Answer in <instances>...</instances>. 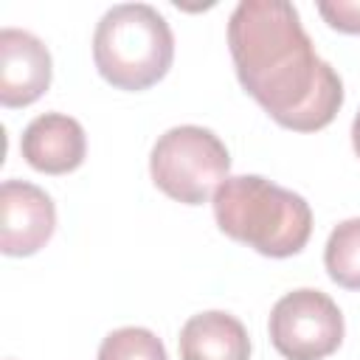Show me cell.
Returning <instances> with one entry per match:
<instances>
[{
	"mask_svg": "<svg viewBox=\"0 0 360 360\" xmlns=\"http://www.w3.org/2000/svg\"><path fill=\"white\" fill-rule=\"evenodd\" d=\"M318 14L329 22V28L340 34H360V3L357 0H323L318 3Z\"/></svg>",
	"mask_w": 360,
	"mask_h": 360,
	"instance_id": "obj_12",
	"label": "cell"
},
{
	"mask_svg": "<svg viewBox=\"0 0 360 360\" xmlns=\"http://www.w3.org/2000/svg\"><path fill=\"white\" fill-rule=\"evenodd\" d=\"M214 219L225 236L270 259L301 253L312 233L309 202L259 174L228 177L214 191Z\"/></svg>",
	"mask_w": 360,
	"mask_h": 360,
	"instance_id": "obj_2",
	"label": "cell"
},
{
	"mask_svg": "<svg viewBox=\"0 0 360 360\" xmlns=\"http://www.w3.org/2000/svg\"><path fill=\"white\" fill-rule=\"evenodd\" d=\"M51 87V53L28 31H0V104L28 107Z\"/></svg>",
	"mask_w": 360,
	"mask_h": 360,
	"instance_id": "obj_7",
	"label": "cell"
},
{
	"mask_svg": "<svg viewBox=\"0 0 360 360\" xmlns=\"http://www.w3.org/2000/svg\"><path fill=\"white\" fill-rule=\"evenodd\" d=\"M53 200L34 183L6 180L0 186V250L6 256H34L53 236Z\"/></svg>",
	"mask_w": 360,
	"mask_h": 360,
	"instance_id": "obj_6",
	"label": "cell"
},
{
	"mask_svg": "<svg viewBox=\"0 0 360 360\" xmlns=\"http://www.w3.org/2000/svg\"><path fill=\"white\" fill-rule=\"evenodd\" d=\"M323 264L338 287L360 290V217L332 228L323 248Z\"/></svg>",
	"mask_w": 360,
	"mask_h": 360,
	"instance_id": "obj_10",
	"label": "cell"
},
{
	"mask_svg": "<svg viewBox=\"0 0 360 360\" xmlns=\"http://www.w3.org/2000/svg\"><path fill=\"white\" fill-rule=\"evenodd\" d=\"M20 152L25 163L42 174H68L82 166L87 138L76 118L65 112H42L22 129Z\"/></svg>",
	"mask_w": 360,
	"mask_h": 360,
	"instance_id": "obj_8",
	"label": "cell"
},
{
	"mask_svg": "<svg viewBox=\"0 0 360 360\" xmlns=\"http://www.w3.org/2000/svg\"><path fill=\"white\" fill-rule=\"evenodd\" d=\"M174 59V34L166 17L146 3H121L104 11L93 34V62L118 90L158 84Z\"/></svg>",
	"mask_w": 360,
	"mask_h": 360,
	"instance_id": "obj_3",
	"label": "cell"
},
{
	"mask_svg": "<svg viewBox=\"0 0 360 360\" xmlns=\"http://www.w3.org/2000/svg\"><path fill=\"white\" fill-rule=\"evenodd\" d=\"M180 360H250V338L239 318L208 309L191 315L177 338Z\"/></svg>",
	"mask_w": 360,
	"mask_h": 360,
	"instance_id": "obj_9",
	"label": "cell"
},
{
	"mask_svg": "<svg viewBox=\"0 0 360 360\" xmlns=\"http://www.w3.org/2000/svg\"><path fill=\"white\" fill-rule=\"evenodd\" d=\"M352 146H354V155L360 158V110H357V115L352 121Z\"/></svg>",
	"mask_w": 360,
	"mask_h": 360,
	"instance_id": "obj_13",
	"label": "cell"
},
{
	"mask_svg": "<svg viewBox=\"0 0 360 360\" xmlns=\"http://www.w3.org/2000/svg\"><path fill=\"white\" fill-rule=\"evenodd\" d=\"M96 360H166V349L155 332L143 326H121L101 340Z\"/></svg>",
	"mask_w": 360,
	"mask_h": 360,
	"instance_id": "obj_11",
	"label": "cell"
},
{
	"mask_svg": "<svg viewBox=\"0 0 360 360\" xmlns=\"http://www.w3.org/2000/svg\"><path fill=\"white\" fill-rule=\"evenodd\" d=\"M231 155L205 127L183 124L166 129L149 155L152 183L183 205H202L228 180Z\"/></svg>",
	"mask_w": 360,
	"mask_h": 360,
	"instance_id": "obj_4",
	"label": "cell"
},
{
	"mask_svg": "<svg viewBox=\"0 0 360 360\" xmlns=\"http://www.w3.org/2000/svg\"><path fill=\"white\" fill-rule=\"evenodd\" d=\"M267 332L284 360H323L343 343V315L326 292L301 287L276 301Z\"/></svg>",
	"mask_w": 360,
	"mask_h": 360,
	"instance_id": "obj_5",
	"label": "cell"
},
{
	"mask_svg": "<svg viewBox=\"0 0 360 360\" xmlns=\"http://www.w3.org/2000/svg\"><path fill=\"white\" fill-rule=\"evenodd\" d=\"M228 48L239 84L278 127L318 132L332 124L343 82L315 53L290 3L242 0L228 20Z\"/></svg>",
	"mask_w": 360,
	"mask_h": 360,
	"instance_id": "obj_1",
	"label": "cell"
}]
</instances>
